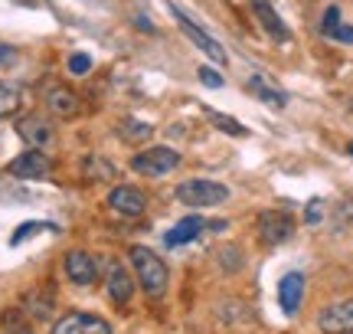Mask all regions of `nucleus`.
<instances>
[{"label": "nucleus", "instance_id": "obj_1", "mask_svg": "<svg viewBox=\"0 0 353 334\" xmlns=\"http://www.w3.org/2000/svg\"><path fill=\"white\" fill-rule=\"evenodd\" d=\"M131 266L138 272V282L144 288L148 298H164L167 295V285H170V272H167L164 259L151 253L148 246H131Z\"/></svg>", "mask_w": 353, "mask_h": 334}, {"label": "nucleus", "instance_id": "obj_2", "mask_svg": "<svg viewBox=\"0 0 353 334\" xmlns=\"http://www.w3.org/2000/svg\"><path fill=\"white\" fill-rule=\"evenodd\" d=\"M176 200L187 206H219L229 200V187L216 184V180H183L176 187Z\"/></svg>", "mask_w": 353, "mask_h": 334}, {"label": "nucleus", "instance_id": "obj_3", "mask_svg": "<svg viewBox=\"0 0 353 334\" xmlns=\"http://www.w3.org/2000/svg\"><path fill=\"white\" fill-rule=\"evenodd\" d=\"M176 164H180V155L174 148H148V151L131 157V167L138 170L141 177H164Z\"/></svg>", "mask_w": 353, "mask_h": 334}, {"label": "nucleus", "instance_id": "obj_4", "mask_svg": "<svg viewBox=\"0 0 353 334\" xmlns=\"http://www.w3.org/2000/svg\"><path fill=\"white\" fill-rule=\"evenodd\" d=\"M294 219L288 210H265L259 213V243L262 246H281L291 239Z\"/></svg>", "mask_w": 353, "mask_h": 334}, {"label": "nucleus", "instance_id": "obj_5", "mask_svg": "<svg viewBox=\"0 0 353 334\" xmlns=\"http://www.w3.org/2000/svg\"><path fill=\"white\" fill-rule=\"evenodd\" d=\"M167 10L174 13V20H176V23H180V30L187 33V39H190V43H196V46H200V50L206 52V56H210L213 63L226 66V50L219 46V39H216V37H210L206 30H200V26L193 23V20H190V17H187V13H183V10H180V7H174V3H167Z\"/></svg>", "mask_w": 353, "mask_h": 334}, {"label": "nucleus", "instance_id": "obj_6", "mask_svg": "<svg viewBox=\"0 0 353 334\" xmlns=\"http://www.w3.org/2000/svg\"><path fill=\"white\" fill-rule=\"evenodd\" d=\"M7 174L17 180H43L52 174V161L46 151L30 148V151H23L20 157H13L10 164H7Z\"/></svg>", "mask_w": 353, "mask_h": 334}, {"label": "nucleus", "instance_id": "obj_7", "mask_svg": "<svg viewBox=\"0 0 353 334\" xmlns=\"http://www.w3.org/2000/svg\"><path fill=\"white\" fill-rule=\"evenodd\" d=\"M17 135H20L30 148H37V151H50L52 144H56V125H50V118H43V115L20 118V121H17Z\"/></svg>", "mask_w": 353, "mask_h": 334}, {"label": "nucleus", "instance_id": "obj_8", "mask_svg": "<svg viewBox=\"0 0 353 334\" xmlns=\"http://www.w3.org/2000/svg\"><path fill=\"white\" fill-rule=\"evenodd\" d=\"M52 334H112V324L99 318V315H85V311H69L52 324Z\"/></svg>", "mask_w": 353, "mask_h": 334}, {"label": "nucleus", "instance_id": "obj_9", "mask_svg": "<svg viewBox=\"0 0 353 334\" xmlns=\"http://www.w3.org/2000/svg\"><path fill=\"white\" fill-rule=\"evenodd\" d=\"M317 328L324 334H353V298L327 305L317 315Z\"/></svg>", "mask_w": 353, "mask_h": 334}, {"label": "nucleus", "instance_id": "obj_10", "mask_svg": "<svg viewBox=\"0 0 353 334\" xmlns=\"http://www.w3.org/2000/svg\"><path fill=\"white\" fill-rule=\"evenodd\" d=\"M252 3V17L262 23V30L275 43H291V30L285 26V20L278 17V10L272 7V0H249Z\"/></svg>", "mask_w": 353, "mask_h": 334}, {"label": "nucleus", "instance_id": "obj_11", "mask_svg": "<svg viewBox=\"0 0 353 334\" xmlns=\"http://www.w3.org/2000/svg\"><path fill=\"white\" fill-rule=\"evenodd\" d=\"M43 102H46V108H50L56 118H76L79 112H82V102H79V95L69 86H50V89L43 92Z\"/></svg>", "mask_w": 353, "mask_h": 334}, {"label": "nucleus", "instance_id": "obj_12", "mask_svg": "<svg viewBox=\"0 0 353 334\" xmlns=\"http://www.w3.org/2000/svg\"><path fill=\"white\" fill-rule=\"evenodd\" d=\"M108 206H112L114 213H121V217H141V213L148 210V197H144V190H138V187L121 184V187H114V190L108 193Z\"/></svg>", "mask_w": 353, "mask_h": 334}, {"label": "nucleus", "instance_id": "obj_13", "mask_svg": "<svg viewBox=\"0 0 353 334\" xmlns=\"http://www.w3.org/2000/svg\"><path fill=\"white\" fill-rule=\"evenodd\" d=\"M65 275H69L72 285H92L99 279V262L88 256V253H82V249H72L65 256Z\"/></svg>", "mask_w": 353, "mask_h": 334}, {"label": "nucleus", "instance_id": "obj_14", "mask_svg": "<svg viewBox=\"0 0 353 334\" xmlns=\"http://www.w3.org/2000/svg\"><path fill=\"white\" fill-rule=\"evenodd\" d=\"M105 285H108V298H112L114 305H128L131 295H134V279H131V272L118 259L108 262V282Z\"/></svg>", "mask_w": 353, "mask_h": 334}, {"label": "nucleus", "instance_id": "obj_15", "mask_svg": "<svg viewBox=\"0 0 353 334\" xmlns=\"http://www.w3.org/2000/svg\"><path fill=\"white\" fill-rule=\"evenodd\" d=\"M301 298H304V275L301 272L281 275V282H278V305H281V311H285V315H298Z\"/></svg>", "mask_w": 353, "mask_h": 334}, {"label": "nucleus", "instance_id": "obj_16", "mask_svg": "<svg viewBox=\"0 0 353 334\" xmlns=\"http://www.w3.org/2000/svg\"><path fill=\"white\" fill-rule=\"evenodd\" d=\"M245 89L252 92L259 102L272 105V108H285V105H288V95H285L281 89H275V86L268 82V76H265V72H252V79L245 82Z\"/></svg>", "mask_w": 353, "mask_h": 334}, {"label": "nucleus", "instance_id": "obj_17", "mask_svg": "<svg viewBox=\"0 0 353 334\" xmlns=\"http://www.w3.org/2000/svg\"><path fill=\"white\" fill-rule=\"evenodd\" d=\"M203 230H206V219H203V217H183L174 230L164 236V243L170 246V249H176V246H187V243H193V239H200Z\"/></svg>", "mask_w": 353, "mask_h": 334}, {"label": "nucleus", "instance_id": "obj_18", "mask_svg": "<svg viewBox=\"0 0 353 334\" xmlns=\"http://www.w3.org/2000/svg\"><path fill=\"white\" fill-rule=\"evenodd\" d=\"M23 308H26V315H30L33 322L50 318L52 308H56V295H52V288L50 285H46V288H33V292L23 298Z\"/></svg>", "mask_w": 353, "mask_h": 334}, {"label": "nucleus", "instance_id": "obj_19", "mask_svg": "<svg viewBox=\"0 0 353 334\" xmlns=\"http://www.w3.org/2000/svg\"><path fill=\"white\" fill-rule=\"evenodd\" d=\"M82 170H85V177H88V180H112V177H118V170H114L112 161H105V157H99V155L85 157Z\"/></svg>", "mask_w": 353, "mask_h": 334}, {"label": "nucleus", "instance_id": "obj_20", "mask_svg": "<svg viewBox=\"0 0 353 334\" xmlns=\"http://www.w3.org/2000/svg\"><path fill=\"white\" fill-rule=\"evenodd\" d=\"M151 125L148 121H138V118H125L121 125H118V135L125 138V141H131V144H138V141H148L151 138Z\"/></svg>", "mask_w": 353, "mask_h": 334}, {"label": "nucleus", "instance_id": "obj_21", "mask_svg": "<svg viewBox=\"0 0 353 334\" xmlns=\"http://www.w3.org/2000/svg\"><path fill=\"white\" fill-rule=\"evenodd\" d=\"M210 121H213L219 131L232 135V138H245V135H249V128H245V125H239L232 115H223V112H213V108H210Z\"/></svg>", "mask_w": 353, "mask_h": 334}, {"label": "nucleus", "instance_id": "obj_22", "mask_svg": "<svg viewBox=\"0 0 353 334\" xmlns=\"http://www.w3.org/2000/svg\"><path fill=\"white\" fill-rule=\"evenodd\" d=\"M17 108H20V92L7 86V82H0V118L13 115Z\"/></svg>", "mask_w": 353, "mask_h": 334}, {"label": "nucleus", "instance_id": "obj_23", "mask_svg": "<svg viewBox=\"0 0 353 334\" xmlns=\"http://www.w3.org/2000/svg\"><path fill=\"white\" fill-rule=\"evenodd\" d=\"M39 230H52V223H23V226L10 236V246H20L26 236H33V233H39Z\"/></svg>", "mask_w": 353, "mask_h": 334}, {"label": "nucleus", "instance_id": "obj_24", "mask_svg": "<svg viewBox=\"0 0 353 334\" xmlns=\"http://www.w3.org/2000/svg\"><path fill=\"white\" fill-rule=\"evenodd\" d=\"M88 69H92V56H85V52H72L69 56V72L72 76H88Z\"/></svg>", "mask_w": 353, "mask_h": 334}, {"label": "nucleus", "instance_id": "obj_25", "mask_svg": "<svg viewBox=\"0 0 353 334\" xmlns=\"http://www.w3.org/2000/svg\"><path fill=\"white\" fill-rule=\"evenodd\" d=\"M219 266L229 272H236L242 266V259H239V249L236 246H229V249H219Z\"/></svg>", "mask_w": 353, "mask_h": 334}, {"label": "nucleus", "instance_id": "obj_26", "mask_svg": "<svg viewBox=\"0 0 353 334\" xmlns=\"http://www.w3.org/2000/svg\"><path fill=\"white\" fill-rule=\"evenodd\" d=\"M341 26V7H327L324 10V23H321V33L330 37V30H337Z\"/></svg>", "mask_w": 353, "mask_h": 334}, {"label": "nucleus", "instance_id": "obj_27", "mask_svg": "<svg viewBox=\"0 0 353 334\" xmlns=\"http://www.w3.org/2000/svg\"><path fill=\"white\" fill-rule=\"evenodd\" d=\"M196 76H200V82L206 86V89H219V86H223V76H219L216 69H210V66H200Z\"/></svg>", "mask_w": 353, "mask_h": 334}, {"label": "nucleus", "instance_id": "obj_28", "mask_svg": "<svg viewBox=\"0 0 353 334\" xmlns=\"http://www.w3.org/2000/svg\"><path fill=\"white\" fill-rule=\"evenodd\" d=\"M304 223H307V226H317V223H321V200H311V204H307V210H304Z\"/></svg>", "mask_w": 353, "mask_h": 334}, {"label": "nucleus", "instance_id": "obj_29", "mask_svg": "<svg viewBox=\"0 0 353 334\" xmlns=\"http://www.w3.org/2000/svg\"><path fill=\"white\" fill-rule=\"evenodd\" d=\"M330 39H337V43H353V26H337V30H330Z\"/></svg>", "mask_w": 353, "mask_h": 334}, {"label": "nucleus", "instance_id": "obj_30", "mask_svg": "<svg viewBox=\"0 0 353 334\" xmlns=\"http://www.w3.org/2000/svg\"><path fill=\"white\" fill-rule=\"evenodd\" d=\"M347 155H350V157H353V141H350V144H347Z\"/></svg>", "mask_w": 353, "mask_h": 334}, {"label": "nucleus", "instance_id": "obj_31", "mask_svg": "<svg viewBox=\"0 0 353 334\" xmlns=\"http://www.w3.org/2000/svg\"><path fill=\"white\" fill-rule=\"evenodd\" d=\"M347 112H350V115H353V99H350V102H347Z\"/></svg>", "mask_w": 353, "mask_h": 334}, {"label": "nucleus", "instance_id": "obj_32", "mask_svg": "<svg viewBox=\"0 0 353 334\" xmlns=\"http://www.w3.org/2000/svg\"><path fill=\"white\" fill-rule=\"evenodd\" d=\"M10 334H26V331H10Z\"/></svg>", "mask_w": 353, "mask_h": 334}]
</instances>
